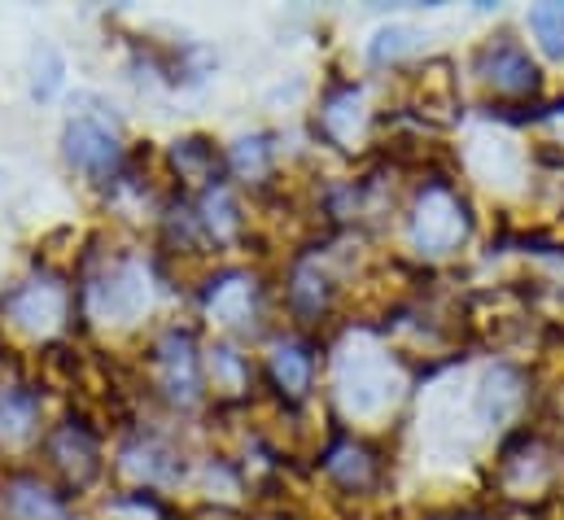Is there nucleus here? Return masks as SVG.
<instances>
[{
  "label": "nucleus",
  "mask_w": 564,
  "mask_h": 520,
  "mask_svg": "<svg viewBox=\"0 0 564 520\" xmlns=\"http://www.w3.org/2000/svg\"><path fill=\"white\" fill-rule=\"evenodd\" d=\"M153 368H158V386L171 402L188 407L197 402L202 393V364H197V350H193V337L188 333H162L158 346H153Z\"/></svg>",
  "instance_id": "nucleus-5"
},
{
  "label": "nucleus",
  "mask_w": 564,
  "mask_h": 520,
  "mask_svg": "<svg viewBox=\"0 0 564 520\" xmlns=\"http://www.w3.org/2000/svg\"><path fill=\"white\" fill-rule=\"evenodd\" d=\"M149 302H153V284L137 259H119L88 284V311L101 324H137Z\"/></svg>",
  "instance_id": "nucleus-2"
},
{
  "label": "nucleus",
  "mask_w": 564,
  "mask_h": 520,
  "mask_svg": "<svg viewBox=\"0 0 564 520\" xmlns=\"http://www.w3.org/2000/svg\"><path fill=\"white\" fill-rule=\"evenodd\" d=\"M48 459H53V468L79 490V486H88L97 473H101V451H97V437L84 429V424H62L53 437H48Z\"/></svg>",
  "instance_id": "nucleus-7"
},
{
  "label": "nucleus",
  "mask_w": 564,
  "mask_h": 520,
  "mask_svg": "<svg viewBox=\"0 0 564 520\" xmlns=\"http://www.w3.org/2000/svg\"><path fill=\"white\" fill-rule=\"evenodd\" d=\"M408 48H412V31H408V26H390V31H377L368 57L381 66V62H394L399 53H408Z\"/></svg>",
  "instance_id": "nucleus-22"
},
{
  "label": "nucleus",
  "mask_w": 564,
  "mask_h": 520,
  "mask_svg": "<svg viewBox=\"0 0 564 520\" xmlns=\"http://www.w3.org/2000/svg\"><path fill=\"white\" fill-rule=\"evenodd\" d=\"M66 311H70V293L62 280L53 275H35V280H22L9 297H4V315L18 333L26 337H48L66 324Z\"/></svg>",
  "instance_id": "nucleus-3"
},
{
  "label": "nucleus",
  "mask_w": 564,
  "mask_h": 520,
  "mask_svg": "<svg viewBox=\"0 0 564 520\" xmlns=\"http://www.w3.org/2000/svg\"><path fill=\"white\" fill-rule=\"evenodd\" d=\"M40 420V398L22 386H0V446H22L31 442Z\"/></svg>",
  "instance_id": "nucleus-10"
},
{
  "label": "nucleus",
  "mask_w": 564,
  "mask_h": 520,
  "mask_svg": "<svg viewBox=\"0 0 564 520\" xmlns=\"http://www.w3.org/2000/svg\"><path fill=\"white\" fill-rule=\"evenodd\" d=\"M123 473L141 486H166L180 477V464H175V451L162 446V442H137L123 451Z\"/></svg>",
  "instance_id": "nucleus-11"
},
{
  "label": "nucleus",
  "mask_w": 564,
  "mask_h": 520,
  "mask_svg": "<svg viewBox=\"0 0 564 520\" xmlns=\"http://www.w3.org/2000/svg\"><path fill=\"white\" fill-rule=\"evenodd\" d=\"M337 393L350 415H372L394 398V377H390V355L372 342H355L337 359Z\"/></svg>",
  "instance_id": "nucleus-1"
},
{
  "label": "nucleus",
  "mask_w": 564,
  "mask_h": 520,
  "mask_svg": "<svg viewBox=\"0 0 564 520\" xmlns=\"http://www.w3.org/2000/svg\"><path fill=\"white\" fill-rule=\"evenodd\" d=\"M175 166L193 180H215V149L206 140H184L175 149Z\"/></svg>",
  "instance_id": "nucleus-21"
},
{
  "label": "nucleus",
  "mask_w": 564,
  "mask_h": 520,
  "mask_svg": "<svg viewBox=\"0 0 564 520\" xmlns=\"http://www.w3.org/2000/svg\"><path fill=\"white\" fill-rule=\"evenodd\" d=\"M268 158H272V149H268V140H263V136L241 140V144L232 149V166H237V171H246V175H263V171H268Z\"/></svg>",
  "instance_id": "nucleus-23"
},
{
  "label": "nucleus",
  "mask_w": 564,
  "mask_h": 520,
  "mask_svg": "<svg viewBox=\"0 0 564 520\" xmlns=\"http://www.w3.org/2000/svg\"><path fill=\"white\" fill-rule=\"evenodd\" d=\"M530 31L543 44L547 57H564V4H539L530 9Z\"/></svg>",
  "instance_id": "nucleus-19"
},
{
  "label": "nucleus",
  "mask_w": 564,
  "mask_h": 520,
  "mask_svg": "<svg viewBox=\"0 0 564 520\" xmlns=\"http://www.w3.org/2000/svg\"><path fill=\"white\" fill-rule=\"evenodd\" d=\"M254 306H259V289H254V280L241 275V271L219 275V280H210V289H206V315H210L215 324L241 328V324L254 319Z\"/></svg>",
  "instance_id": "nucleus-9"
},
{
  "label": "nucleus",
  "mask_w": 564,
  "mask_h": 520,
  "mask_svg": "<svg viewBox=\"0 0 564 520\" xmlns=\"http://www.w3.org/2000/svg\"><path fill=\"white\" fill-rule=\"evenodd\" d=\"M328 473H333L346 490H364V486L372 481V459H368V451H359V446H337V451H328Z\"/></svg>",
  "instance_id": "nucleus-18"
},
{
  "label": "nucleus",
  "mask_w": 564,
  "mask_h": 520,
  "mask_svg": "<svg viewBox=\"0 0 564 520\" xmlns=\"http://www.w3.org/2000/svg\"><path fill=\"white\" fill-rule=\"evenodd\" d=\"M412 237L424 254H446L455 250L464 237H468V210L464 202L442 188V184H429L416 202V215H412Z\"/></svg>",
  "instance_id": "nucleus-4"
},
{
  "label": "nucleus",
  "mask_w": 564,
  "mask_h": 520,
  "mask_svg": "<svg viewBox=\"0 0 564 520\" xmlns=\"http://www.w3.org/2000/svg\"><path fill=\"white\" fill-rule=\"evenodd\" d=\"M202 224H206V232H210L219 246H228V241L241 232V215H237V202H232L228 188H210V193L202 197Z\"/></svg>",
  "instance_id": "nucleus-15"
},
{
  "label": "nucleus",
  "mask_w": 564,
  "mask_h": 520,
  "mask_svg": "<svg viewBox=\"0 0 564 520\" xmlns=\"http://www.w3.org/2000/svg\"><path fill=\"white\" fill-rule=\"evenodd\" d=\"M62 75H66L62 53H57L48 40H40L35 53H31V97H35V101H53L57 88H62Z\"/></svg>",
  "instance_id": "nucleus-16"
},
{
  "label": "nucleus",
  "mask_w": 564,
  "mask_h": 520,
  "mask_svg": "<svg viewBox=\"0 0 564 520\" xmlns=\"http://www.w3.org/2000/svg\"><path fill=\"white\" fill-rule=\"evenodd\" d=\"M66 158L70 166L88 171V175H110L123 158V144H119V131L110 128L106 119H93V115H79L66 123Z\"/></svg>",
  "instance_id": "nucleus-6"
},
{
  "label": "nucleus",
  "mask_w": 564,
  "mask_h": 520,
  "mask_svg": "<svg viewBox=\"0 0 564 520\" xmlns=\"http://www.w3.org/2000/svg\"><path fill=\"white\" fill-rule=\"evenodd\" d=\"M364 128V93L359 88H341L337 97H328L324 106V131L341 144H350Z\"/></svg>",
  "instance_id": "nucleus-14"
},
{
  "label": "nucleus",
  "mask_w": 564,
  "mask_h": 520,
  "mask_svg": "<svg viewBox=\"0 0 564 520\" xmlns=\"http://www.w3.org/2000/svg\"><path fill=\"white\" fill-rule=\"evenodd\" d=\"M521 381L508 372V368H499V372H490L486 377V390H481V411H486V420H508L517 407H521V390H517Z\"/></svg>",
  "instance_id": "nucleus-17"
},
{
  "label": "nucleus",
  "mask_w": 564,
  "mask_h": 520,
  "mask_svg": "<svg viewBox=\"0 0 564 520\" xmlns=\"http://www.w3.org/2000/svg\"><path fill=\"white\" fill-rule=\"evenodd\" d=\"M477 71H481L486 84H490L495 93H503V97H525V93H534V84H539L534 62H530L512 40L486 44L481 57H477Z\"/></svg>",
  "instance_id": "nucleus-8"
},
{
  "label": "nucleus",
  "mask_w": 564,
  "mask_h": 520,
  "mask_svg": "<svg viewBox=\"0 0 564 520\" xmlns=\"http://www.w3.org/2000/svg\"><path fill=\"white\" fill-rule=\"evenodd\" d=\"M9 517L13 520H66V508H62V499H57L48 486L22 477V481L9 486Z\"/></svg>",
  "instance_id": "nucleus-12"
},
{
  "label": "nucleus",
  "mask_w": 564,
  "mask_h": 520,
  "mask_svg": "<svg viewBox=\"0 0 564 520\" xmlns=\"http://www.w3.org/2000/svg\"><path fill=\"white\" fill-rule=\"evenodd\" d=\"M272 381L289 398H302L311 390V355H306V346H297V342H276L272 346Z\"/></svg>",
  "instance_id": "nucleus-13"
},
{
  "label": "nucleus",
  "mask_w": 564,
  "mask_h": 520,
  "mask_svg": "<svg viewBox=\"0 0 564 520\" xmlns=\"http://www.w3.org/2000/svg\"><path fill=\"white\" fill-rule=\"evenodd\" d=\"M210 377H215V390H246V381H250V368L237 359V350H228V346H215L210 350Z\"/></svg>",
  "instance_id": "nucleus-20"
}]
</instances>
